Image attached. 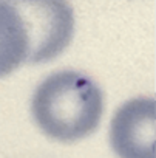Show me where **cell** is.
I'll return each instance as SVG.
<instances>
[{"label":"cell","mask_w":156,"mask_h":158,"mask_svg":"<svg viewBox=\"0 0 156 158\" xmlns=\"http://www.w3.org/2000/svg\"><path fill=\"white\" fill-rule=\"evenodd\" d=\"M105 110L102 89L85 73L60 70L36 87L31 115L37 127L59 143L81 141L99 127Z\"/></svg>","instance_id":"1"},{"label":"cell","mask_w":156,"mask_h":158,"mask_svg":"<svg viewBox=\"0 0 156 158\" xmlns=\"http://www.w3.org/2000/svg\"><path fill=\"white\" fill-rule=\"evenodd\" d=\"M17 10L28 36L30 64L59 57L74 36V13L68 0H8Z\"/></svg>","instance_id":"2"},{"label":"cell","mask_w":156,"mask_h":158,"mask_svg":"<svg viewBox=\"0 0 156 158\" xmlns=\"http://www.w3.org/2000/svg\"><path fill=\"white\" fill-rule=\"evenodd\" d=\"M110 144L118 158H156V102L139 96L125 101L110 123Z\"/></svg>","instance_id":"3"},{"label":"cell","mask_w":156,"mask_h":158,"mask_svg":"<svg viewBox=\"0 0 156 158\" xmlns=\"http://www.w3.org/2000/svg\"><path fill=\"white\" fill-rule=\"evenodd\" d=\"M28 59V36L17 10L0 0V77L22 67Z\"/></svg>","instance_id":"4"}]
</instances>
